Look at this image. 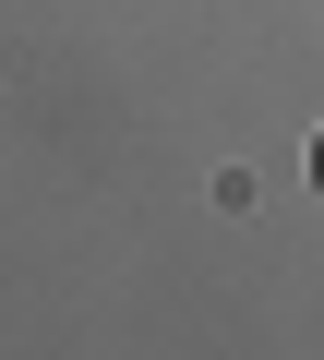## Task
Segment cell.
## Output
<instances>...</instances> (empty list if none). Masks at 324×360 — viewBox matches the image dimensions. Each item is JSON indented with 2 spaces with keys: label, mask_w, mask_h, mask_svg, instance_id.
I'll return each instance as SVG.
<instances>
[{
  "label": "cell",
  "mask_w": 324,
  "mask_h": 360,
  "mask_svg": "<svg viewBox=\"0 0 324 360\" xmlns=\"http://www.w3.org/2000/svg\"><path fill=\"white\" fill-rule=\"evenodd\" d=\"M312 180H324V144H312Z\"/></svg>",
  "instance_id": "cell-1"
}]
</instances>
